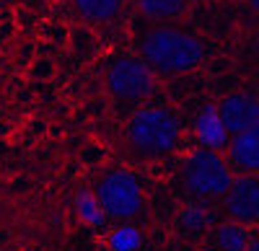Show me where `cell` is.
Wrapping results in <instances>:
<instances>
[{"mask_svg": "<svg viewBox=\"0 0 259 251\" xmlns=\"http://www.w3.org/2000/svg\"><path fill=\"white\" fill-rule=\"evenodd\" d=\"M140 60L161 75H182L192 73L205 60L202 41L174 26H156L140 39Z\"/></svg>", "mask_w": 259, "mask_h": 251, "instance_id": "obj_1", "label": "cell"}, {"mask_svg": "<svg viewBox=\"0 0 259 251\" xmlns=\"http://www.w3.org/2000/svg\"><path fill=\"white\" fill-rule=\"evenodd\" d=\"M182 124L174 112L163 107H148L133 114L127 124V142L138 156L158 158L177 148Z\"/></svg>", "mask_w": 259, "mask_h": 251, "instance_id": "obj_2", "label": "cell"}, {"mask_svg": "<svg viewBox=\"0 0 259 251\" xmlns=\"http://www.w3.org/2000/svg\"><path fill=\"white\" fill-rule=\"evenodd\" d=\"M187 192L194 197H223L233 181L231 166L223 161L218 150L200 148L184 161L182 171Z\"/></svg>", "mask_w": 259, "mask_h": 251, "instance_id": "obj_3", "label": "cell"}, {"mask_svg": "<svg viewBox=\"0 0 259 251\" xmlns=\"http://www.w3.org/2000/svg\"><path fill=\"white\" fill-rule=\"evenodd\" d=\"M96 199L101 205L104 215L117 218V220H127L140 213L143 207V189L135 174L130 171H109L96 186Z\"/></svg>", "mask_w": 259, "mask_h": 251, "instance_id": "obj_4", "label": "cell"}, {"mask_svg": "<svg viewBox=\"0 0 259 251\" xmlns=\"http://www.w3.org/2000/svg\"><path fill=\"white\" fill-rule=\"evenodd\" d=\"M106 88L119 101H145L156 91V78L140 57H119L106 68Z\"/></svg>", "mask_w": 259, "mask_h": 251, "instance_id": "obj_5", "label": "cell"}, {"mask_svg": "<svg viewBox=\"0 0 259 251\" xmlns=\"http://www.w3.org/2000/svg\"><path fill=\"white\" fill-rule=\"evenodd\" d=\"M223 197H226V210L233 223L239 225L259 223V176L254 174L236 176Z\"/></svg>", "mask_w": 259, "mask_h": 251, "instance_id": "obj_6", "label": "cell"}, {"mask_svg": "<svg viewBox=\"0 0 259 251\" xmlns=\"http://www.w3.org/2000/svg\"><path fill=\"white\" fill-rule=\"evenodd\" d=\"M215 109H218V117L223 122L226 132H231V135L259 127V98L249 91L228 93Z\"/></svg>", "mask_w": 259, "mask_h": 251, "instance_id": "obj_7", "label": "cell"}, {"mask_svg": "<svg viewBox=\"0 0 259 251\" xmlns=\"http://www.w3.org/2000/svg\"><path fill=\"white\" fill-rule=\"evenodd\" d=\"M228 156L239 171H244V174L259 171V127L233 135V140L228 145Z\"/></svg>", "mask_w": 259, "mask_h": 251, "instance_id": "obj_8", "label": "cell"}, {"mask_svg": "<svg viewBox=\"0 0 259 251\" xmlns=\"http://www.w3.org/2000/svg\"><path fill=\"white\" fill-rule=\"evenodd\" d=\"M197 135H200L202 145H205V148H210V150L223 148V145H226L228 132H226V127H223V122H221L218 109H215V107H207L197 117Z\"/></svg>", "mask_w": 259, "mask_h": 251, "instance_id": "obj_9", "label": "cell"}, {"mask_svg": "<svg viewBox=\"0 0 259 251\" xmlns=\"http://www.w3.org/2000/svg\"><path fill=\"white\" fill-rule=\"evenodd\" d=\"M246 246L249 236L239 223H223L210 236V251H246Z\"/></svg>", "mask_w": 259, "mask_h": 251, "instance_id": "obj_10", "label": "cell"}, {"mask_svg": "<svg viewBox=\"0 0 259 251\" xmlns=\"http://www.w3.org/2000/svg\"><path fill=\"white\" fill-rule=\"evenodd\" d=\"M189 0H138V8L150 21H174L184 16Z\"/></svg>", "mask_w": 259, "mask_h": 251, "instance_id": "obj_11", "label": "cell"}, {"mask_svg": "<svg viewBox=\"0 0 259 251\" xmlns=\"http://www.w3.org/2000/svg\"><path fill=\"white\" fill-rule=\"evenodd\" d=\"M73 3H75V11L80 13V18L91 21V24L112 21L122 8V0H73Z\"/></svg>", "mask_w": 259, "mask_h": 251, "instance_id": "obj_12", "label": "cell"}, {"mask_svg": "<svg viewBox=\"0 0 259 251\" xmlns=\"http://www.w3.org/2000/svg\"><path fill=\"white\" fill-rule=\"evenodd\" d=\"M75 207H78V215H80L85 223H91V225H101L104 218H106L104 210H101V205H99V199H96V194H91V192L78 194Z\"/></svg>", "mask_w": 259, "mask_h": 251, "instance_id": "obj_13", "label": "cell"}, {"mask_svg": "<svg viewBox=\"0 0 259 251\" xmlns=\"http://www.w3.org/2000/svg\"><path fill=\"white\" fill-rule=\"evenodd\" d=\"M138 243H140V236H138L135 228H122V231H117V233L112 236L114 251H135Z\"/></svg>", "mask_w": 259, "mask_h": 251, "instance_id": "obj_14", "label": "cell"}, {"mask_svg": "<svg viewBox=\"0 0 259 251\" xmlns=\"http://www.w3.org/2000/svg\"><path fill=\"white\" fill-rule=\"evenodd\" d=\"M184 223L192 228V231H200V228L207 225V213H202L200 207H192V210L184 215Z\"/></svg>", "mask_w": 259, "mask_h": 251, "instance_id": "obj_15", "label": "cell"}, {"mask_svg": "<svg viewBox=\"0 0 259 251\" xmlns=\"http://www.w3.org/2000/svg\"><path fill=\"white\" fill-rule=\"evenodd\" d=\"M246 251H259V238H254V241H249V246H246Z\"/></svg>", "mask_w": 259, "mask_h": 251, "instance_id": "obj_16", "label": "cell"}, {"mask_svg": "<svg viewBox=\"0 0 259 251\" xmlns=\"http://www.w3.org/2000/svg\"><path fill=\"white\" fill-rule=\"evenodd\" d=\"M249 3H251V8H254V11L259 13V0H249Z\"/></svg>", "mask_w": 259, "mask_h": 251, "instance_id": "obj_17", "label": "cell"}, {"mask_svg": "<svg viewBox=\"0 0 259 251\" xmlns=\"http://www.w3.org/2000/svg\"><path fill=\"white\" fill-rule=\"evenodd\" d=\"M254 44H256V52H259V36H256V41H254Z\"/></svg>", "mask_w": 259, "mask_h": 251, "instance_id": "obj_18", "label": "cell"}, {"mask_svg": "<svg viewBox=\"0 0 259 251\" xmlns=\"http://www.w3.org/2000/svg\"><path fill=\"white\" fill-rule=\"evenodd\" d=\"M189 3H197V0H189Z\"/></svg>", "mask_w": 259, "mask_h": 251, "instance_id": "obj_19", "label": "cell"}]
</instances>
